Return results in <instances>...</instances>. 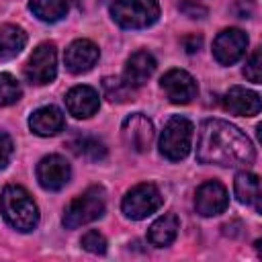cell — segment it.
Instances as JSON below:
<instances>
[{
  "label": "cell",
  "mask_w": 262,
  "mask_h": 262,
  "mask_svg": "<svg viewBox=\"0 0 262 262\" xmlns=\"http://www.w3.org/2000/svg\"><path fill=\"white\" fill-rule=\"evenodd\" d=\"M229 205V194L225 186L217 180H207L196 188L194 194V209L203 217H215L221 215Z\"/></svg>",
  "instance_id": "obj_10"
},
{
  "label": "cell",
  "mask_w": 262,
  "mask_h": 262,
  "mask_svg": "<svg viewBox=\"0 0 262 262\" xmlns=\"http://www.w3.org/2000/svg\"><path fill=\"white\" fill-rule=\"evenodd\" d=\"M37 180L45 190H61L72 176V168L63 156L51 154L37 164Z\"/></svg>",
  "instance_id": "obj_11"
},
{
  "label": "cell",
  "mask_w": 262,
  "mask_h": 262,
  "mask_svg": "<svg viewBox=\"0 0 262 262\" xmlns=\"http://www.w3.org/2000/svg\"><path fill=\"white\" fill-rule=\"evenodd\" d=\"M111 16L123 29H147L160 18V4L158 0H115Z\"/></svg>",
  "instance_id": "obj_5"
},
{
  "label": "cell",
  "mask_w": 262,
  "mask_h": 262,
  "mask_svg": "<svg viewBox=\"0 0 262 262\" xmlns=\"http://www.w3.org/2000/svg\"><path fill=\"white\" fill-rule=\"evenodd\" d=\"M23 72H25V78L35 86H43V84L53 82L55 76H57V51H55V45L49 43V41L37 45L33 49V53L29 55Z\"/></svg>",
  "instance_id": "obj_7"
},
{
  "label": "cell",
  "mask_w": 262,
  "mask_h": 262,
  "mask_svg": "<svg viewBox=\"0 0 262 262\" xmlns=\"http://www.w3.org/2000/svg\"><path fill=\"white\" fill-rule=\"evenodd\" d=\"M102 92L111 102H129L133 100V88L123 80L115 76H106L102 80Z\"/></svg>",
  "instance_id": "obj_22"
},
{
  "label": "cell",
  "mask_w": 262,
  "mask_h": 262,
  "mask_svg": "<svg viewBox=\"0 0 262 262\" xmlns=\"http://www.w3.org/2000/svg\"><path fill=\"white\" fill-rule=\"evenodd\" d=\"M182 45H184L186 53H194L201 49L203 39H201V35H186V37H182Z\"/></svg>",
  "instance_id": "obj_29"
},
{
  "label": "cell",
  "mask_w": 262,
  "mask_h": 262,
  "mask_svg": "<svg viewBox=\"0 0 262 262\" xmlns=\"http://www.w3.org/2000/svg\"><path fill=\"white\" fill-rule=\"evenodd\" d=\"M248 49V35L242 29H223L213 41V57L221 66H233Z\"/></svg>",
  "instance_id": "obj_8"
},
{
  "label": "cell",
  "mask_w": 262,
  "mask_h": 262,
  "mask_svg": "<svg viewBox=\"0 0 262 262\" xmlns=\"http://www.w3.org/2000/svg\"><path fill=\"white\" fill-rule=\"evenodd\" d=\"M63 127H66V117L53 104L41 106V108L33 111V115L29 117V129L39 137L57 135L59 131H63Z\"/></svg>",
  "instance_id": "obj_17"
},
{
  "label": "cell",
  "mask_w": 262,
  "mask_h": 262,
  "mask_svg": "<svg viewBox=\"0 0 262 262\" xmlns=\"http://www.w3.org/2000/svg\"><path fill=\"white\" fill-rule=\"evenodd\" d=\"M196 160L223 168L250 166L256 160V147L239 127L223 119H207L199 129Z\"/></svg>",
  "instance_id": "obj_1"
},
{
  "label": "cell",
  "mask_w": 262,
  "mask_h": 262,
  "mask_svg": "<svg viewBox=\"0 0 262 262\" xmlns=\"http://www.w3.org/2000/svg\"><path fill=\"white\" fill-rule=\"evenodd\" d=\"M100 57V49L94 41L90 39H76L68 45L66 53H63V63L68 68V72L72 74H84L88 70L94 68V63Z\"/></svg>",
  "instance_id": "obj_13"
},
{
  "label": "cell",
  "mask_w": 262,
  "mask_h": 262,
  "mask_svg": "<svg viewBox=\"0 0 262 262\" xmlns=\"http://www.w3.org/2000/svg\"><path fill=\"white\" fill-rule=\"evenodd\" d=\"M160 86H162L166 98L170 102H174V104H188L199 92L194 78L184 70L166 72L162 76V80H160Z\"/></svg>",
  "instance_id": "obj_12"
},
{
  "label": "cell",
  "mask_w": 262,
  "mask_h": 262,
  "mask_svg": "<svg viewBox=\"0 0 262 262\" xmlns=\"http://www.w3.org/2000/svg\"><path fill=\"white\" fill-rule=\"evenodd\" d=\"M27 43V33L16 27L2 23L0 25V59H12L16 57Z\"/></svg>",
  "instance_id": "obj_20"
},
{
  "label": "cell",
  "mask_w": 262,
  "mask_h": 262,
  "mask_svg": "<svg viewBox=\"0 0 262 262\" xmlns=\"http://www.w3.org/2000/svg\"><path fill=\"white\" fill-rule=\"evenodd\" d=\"M72 147H74V151H76L78 156H84V158H88V160H92V162L102 160V158L106 156L104 143L98 141V139H94V137H80L78 141L72 143Z\"/></svg>",
  "instance_id": "obj_23"
},
{
  "label": "cell",
  "mask_w": 262,
  "mask_h": 262,
  "mask_svg": "<svg viewBox=\"0 0 262 262\" xmlns=\"http://www.w3.org/2000/svg\"><path fill=\"white\" fill-rule=\"evenodd\" d=\"M223 108L229 111L231 115L254 117L262 108L260 94H256V92H252L248 88H242V86H231L223 94Z\"/></svg>",
  "instance_id": "obj_16"
},
{
  "label": "cell",
  "mask_w": 262,
  "mask_h": 262,
  "mask_svg": "<svg viewBox=\"0 0 262 262\" xmlns=\"http://www.w3.org/2000/svg\"><path fill=\"white\" fill-rule=\"evenodd\" d=\"M0 213L4 221L23 233L37 229L39 225V207L33 196L18 184H8L0 194Z\"/></svg>",
  "instance_id": "obj_2"
},
{
  "label": "cell",
  "mask_w": 262,
  "mask_h": 262,
  "mask_svg": "<svg viewBox=\"0 0 262 262\" xmlns=\"http://www.w3.org/2000/svg\"><path fill=\"white\" fill-rule=\"evenodd\" d=\"M233 192H235V199L242 203V205H254V209L260 213L262 211V194H260V178L254 174V172H248V170H242L237 172L235 180H233Z\"/></svg>",
  "instance_id": "obj_18"
},
{
  "label": "cell",
  "mask_w": 262,
  "mask_h": 262,
  "mask_svg": "<svg viewBox=\"0 0 262 262\" xmlns=\"http://www.w3.org/2000/svg\"><path fill=\"white\" fill-rule=\"evenodd\" d=\"M178 10L188 18H205L207 16V6H203L196 0H180Z\"/></svg>",
  "instance_id": "obj_27"
},
{
  "label": "cell",
  "mask_w": 262,
  "mask_h": 262,
  "mask_svg": "<svg viewBox=\"0 0 262 262\" xmlns=\"http://www.w3.org/2000/svg\"><path fill=\"white\" fill-rule=\"evenodd\" d=\"M154 135H156L154 123L143 113L129 115L121 125V137H123L125 145L131 147L133 151H139V154L149 149Z\"/></svg>",
  "instance_id": "obj_9"
},
{
  "label": "cell",
  "mask_w": 262,
  "mask_h": 262,
  "mask_svg": "<svg viewBox=\"0 0 262 262\" xmlns=\"http://www.w3.org/2000/svg\"><path fill=\"white\" fill-rule=\"evenodd\" d=\"M106 209V194L102 186H90L80 196H76L63 211L61 223L68 229H76L88 225L104 215Z\"/></svg>",
  "instance_id": "obj_3"
},
{
  "label": "cell",
  "mask_w": 262,
  "mask_h": 262,
  "mask_svg": "<svg viewBox=\"0 0 262 262\" xmlns=\"http://www.w3.org/2000/svg\"><path fill=\"white\" fill-rule=\"evenodd\" d=\"M156 57L145 51V49H139L135 53L129 55V59L125 61V72H123V80L131 86V88H139L143 86L156 72Z\"/></svg>",
  "instance_id": "obj_15"
},
{
  "label": "cell",
  "mask_w": 262,
  "mask_h": 262,
  "mask_svg": "<svg viewBox=\"0 0 262 262\" xmlns=\"http://www.w3.org/2000/svg\"><path fill=\"white\" fill-rule=\"evenodd\" d=\"M12 151H14V143H12L10 135L6 131H0V170L10 164Z\"/></svg>",
  "instance_id": "obj_28"
},
{
  "label": "cell",
  "mask_w": 262,
  "mask_h": 262,
  "mask_svg": "<svg viewBox=\"0 0 262 262\" xmlns=\"http://www.w3.org/2000/svg\"><path fill=\"white\" fill-rule=\"evenodd\" d=\"M192 131L194 127L186 117L180 115L172 117L160 133V141H158L160 154L170 162L184 160L192 147Z\"/></svg>",
  "instance_id": "obj_4"
},
{
  "label": "cell",
  "mask_w": 262,
  "mask_h": 262,
  "mask_svg": "<svg viewBox=\"0 0 262 262\" xmlns=\"http://www.w3.org/2000/svg\"><path fill=\"white\" fill-rule=\"evenodd\" d=\"M20 84L16 82V78L12 74L0 72V106H8L14 104L20 98Z\"/></svg>",
  "instance_id": "obj_24"
},
{
  "label": "cell",
  "mask_w": 262,
  "mask_h": 262,
  "mask_svg": "<svg viewBox=\"0 0 262 262\" xmlns=\"http://www.w3.org/2000/svg\"><path fill=\"white\" fill-rule=\"evenodd\" d=\"M31 12L43 23H57L68 12V0H31Z\"/></svg>",
  "instance_id": "obj_21"
},
{
  "label": "cell",
  "mask_w": 262,
  "mask_h": 262,
  "mask_svg": "<svg viewBox=\"0 0 262 262\" xmlns=\"http://www.w3.org/2000/svg\"><path fill=\"white\" fill-rule=\"evenodd\" d=\"M244 76L250 82L260 84V80H262V49L260 47H256L252 51V55H250V59H248V63L244 68Z\"/></svg>",
  "instance_id": "obj_25"
},
{
  "label": "cell",
  "mask_w": 262,
  "mask_h": 262,
  "mask_svg": "<svg viewBox=\"0 0 262 262\" xmlns=\"http://www.w3.org/2000/svg\"><path fill=\"white\" fill-rule=\"evenodd\" d=\"M162 203H164V199H162V192L158 190V186L151 182H141V184L133 186L123 196L121 209H123L125 217L139 221V219H145L151 213H156L162 207Z\"/></svg>",
  "instance_id": "obj_6"
},
{
  "label": "cell",
  "mask_w": 262,
  "mask_h": 262,
  "mask_svg": "<svg viewBox=\"0 0 262 262\" xmlns=\"http://www.w3.org/2000/svg\"><path fill=\"white\" fill-rule=\"evenodd\" d=\"M178 229H180V221L174 213H164L162 217H158L149 229H147V239L151 246L156 248H166L170 246L176 235H178Z\"/></svg>",
  "instance_id": "obj_19"
},
{
  "label": "cell",
  "mask_w": 262,
  "mask_h": 262,
  "mask_svg": "<svg viewBox=\"0 0 262 262\" xmlns=\"http://www.w3.org/2000/svg\"><path fill=\"white\" fill-rule=\"evenodd\" d=\"M80 244H82L84 250H88V252H92V254H104V252H106V239H104V235L98 233L96 229L86 231V233L82 235Z\"/></svg>",
  "instance_id": "obj_26"
},
{
  "label": "cell",
  "mask_w": 262,
  "mask_h": 262,
  "mask_svg": "<svg viewBox=\"0 0 262 262\" xmlns=\"http://www.w3.org/2000/svg\"><path fill=\"white\" fill-rule=\"evenodd\" d=\"M66 108L70 115H74L76 119H88L92 117L98 106H100V98H98V92L92 88V86H86V84H80V86H74L68 94H66Z\"/></svg>",
  "instance_id": "obj_14"
}]
</instances>
